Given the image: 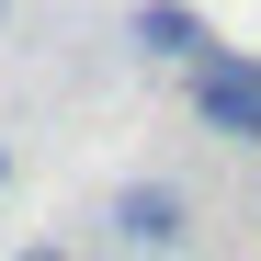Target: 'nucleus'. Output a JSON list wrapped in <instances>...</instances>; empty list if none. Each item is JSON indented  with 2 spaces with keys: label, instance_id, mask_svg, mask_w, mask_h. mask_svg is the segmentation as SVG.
<instances>
[{
  "label": "nucleus",
  "instance_id": "obj_2",
  "mask_svg": "<svg viewBox=\"0 0 261 261\" xmlns=\"http://www.w3.org/2000/svg\"><path fill=\"white\" fill-rule=\"evenodd\" d=\"M114 239L148 250V261L182 250V239H193V193H182V182H125V193H114Z\"/></svg>",
  "mask_w": 261,
  "mask_h": 261
},
{
  "label": "nucleus",
  "instance_id": "obj_3",
  "mask_svg": "<svg viewBox=\"0 0 261 261\" xmlns=\"http://www.w3.org/2000/svg\"><path fill=\"white\" fill-rule=\"evenodd\" d=\"M125 34H137L148 57H170V68H204V57H216V23L182 12V0H137V23H125Z\"/></svg>",
  "mask_w": 261,
  "mask_h": 261
},
{
  "label": "nucleus",
  "instance_id": "obj_5",
  "mask_svg": "<svg viewBox=\"0 0 261 261\" xmlns=\"http://www.w3.org/2000/svg\"><path fill=\"white\" fill-rule=\"evenodd\" d=\"M0 12H12V0H0Z\"/></svg>",
  "mask_w": 261,
  "mask_h": 261
},
{
  "label": "nucleus",
  "instance_id": "obj_4",
  "mask_svg": "<svg viewBox=\"0 0 261 261\" xmlns=\"http://www.w3.org/2000/svg\"><path fill=\"white\" fill-rule=\"evenodd\" d=\"M12 261H80V250H57V239H34V250H12Z\"/></svg>",
  "mask_w": 261,
  "mask_h": 261
},
{
  "label": "nucleus",
  "instance_id": "obj_1",
  "mask_svg": "<svg viewBox=\"0 0 261 261\" xmlns=\"http://www.w3.org/2000/svg\"><path fill=\"white\" fill-rule=\"evenodd\" d=\"M193 114H204V137L261 148V57H227V46H216V57L193 68Z\"/></svg>",
  "mask_w": 261,
  "mask_h": 261
}]
</instances>
